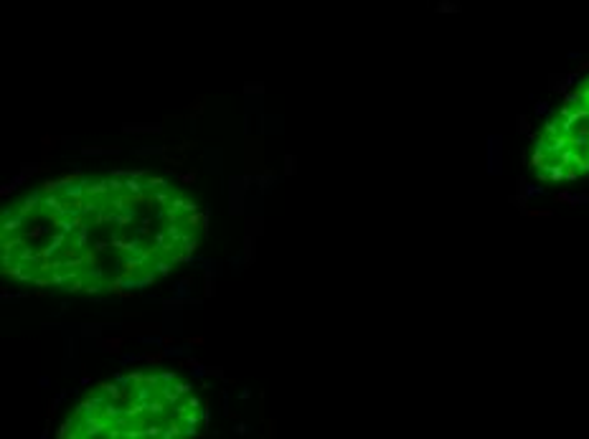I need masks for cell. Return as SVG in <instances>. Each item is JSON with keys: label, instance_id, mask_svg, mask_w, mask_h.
<instances>
[{"label": "cell", "instance_id": "1", "mask_svg": "<svg viewBox=\"0 0 589 439\" xmlns=\"http://www.w3.org/2000/svg\"><path fill=\"white\" fill-rule=\"evenodd\" d=\"M488 163H490V173H500V140L498 137H490V147H488Z\"/></svg>", "mask_w": 589, "mask_h": 439}, {"label": "cell", "instance_id": "4", "mask_svg": "<svg viewBox=\"0 0 589 439\" xmlns=\"http://www.w3.org/2000/svg\"><path fill=\"white\" fill-rule=\"evenodd\" d=\"M546 109H549V107H546V105H544V102H541V105H536V112H538V114H544V112H546Z\"/></svg>", "mask_w": 589, "mask_h": 439}, {"label": "cell", "instance_id": "2", "mask_svg": "<svg viewBox=\"0 0 589 439\" xmlns=\"http://www.w3.org/2000/svg\"><path fill=\"white\" fill-rule=\"evenodd\" d=\"M176 295H178V297H186V295H188V280L178 282V290H176Z\"/></svg>", "mask_w": 589, "mask_h": 439}, {"label": "cell", "instance_id": "3", "mask_svg": "<svg viewBox=\"0 0 589 439\" xmlns=\"http://www.w3.org/2000/svg\"><path fill=\"white\" fill-rule=\"evenodd\" d=\"M526 193H528V195H541V193H544V188H541V186H528Z\"/></svg>", "mask_w": 589, "mask_h": 439}]
</instances>
